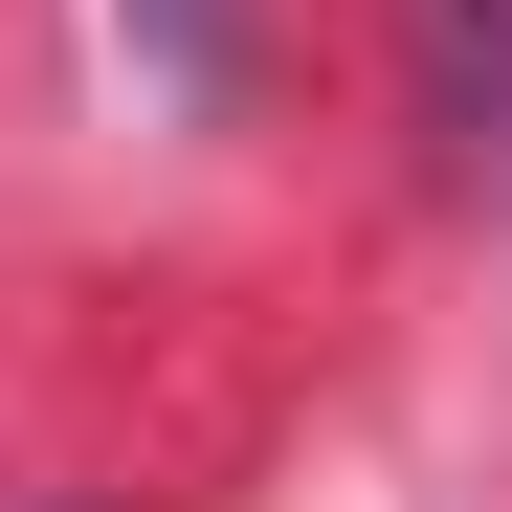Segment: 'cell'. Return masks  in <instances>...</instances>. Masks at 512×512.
<instances>
[{"label": "cell", "instance_id": "6da1fadb", "mask_svg": "<svg viewBox=\"0 0 512 512\" xmlns=\"http://www.w3.org/2000/svg\"><path fill=\"white\" fill-rule=\"evenodd\" d=\"M401 90H423V179L512 223V0H401Z\"/></svg>", "mask_w": 512, "mask_h": 512}, {"label": "cell", "instance_id": "7a4b0ae2", "mask_svg": "<svg viewBox=\"0 0 512 512\" xmlns=\"http://www.w3.org/2000/svg\"><path fill=\"white\" fill-rule=\"evenodd\" d=\"M112 23H134V67H156V90H223V67H245V23H223V0H112Z\"/></svg>", "mask_w": 512, "mask_h": 512}]
</instances>
